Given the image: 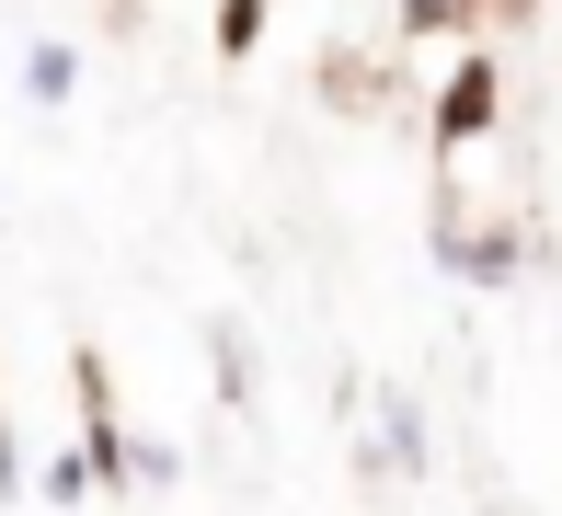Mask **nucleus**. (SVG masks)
<instances>
[{"instance_id": "obj_10", "label": "nucleus", "mask_w": 562, "mask_h": 516, "mask_svg": "<svg viewBox=\"0 0 562 516\" xmlns=\"http://www.w3.org/2000/svg\"><path fill=\"white\" fill-rule=\"evenodd\" d=\"M12 482H23V448H12V425H0V505H12Z\"/></svg>"}, {"instance_id": "obj_8", "label": "nucleus", "mask_w": 562, "mask_h": 516, "mask_svg": "<svg viewBox=\"0 0 562 516\" xmlns=\"http://www.w3.org/2000/svg\"><path fill=\"white\" fill-rule=\"evenodd\" d=\"M92 482H104V471H92V448H69V459H46V505H81Z\"/></svg>"}, {"instance_id": "obj_2", "label": "nucleus", "mask_w": 562, "mask_h": 516, "mask_svg": "<svg viewBox=\"0 0 562 516\" xmlns=\"http://www.w3.org/2000/svg\"><path fill=\"white\" fill-rule=\"evenodd\" d=\"M356 459H368V471H391V482H414V471H425V413L391 402V413H379V448H356Z\"/></svg>"}, {"instance_id": "obj_6", "label": "nucleus", "mask_w": 562, "mask_h": 516, "mask_svg": "<svg viewBox=\"0 0 562 516\" xmlns=\"http://www.w3.org/2000/svg\"><path fill=\"white\" fill-rule=\"evenodd\" d=\"M172 471H184V459H172L161 436H138V448H126V482H138V494H172Z\"/></svg>"}, {"instance_id": "obj_5", "label": "nucleus", "mask_w": 562, "mask_h": 516, "mask_svg": "<svg viewBox=\"0 0 562 516\" xmlns=\"http://www.w3.org/2000/svg\"><path fill=\"white\" fill-rule=\"evenodd\" d=\"M207 356H218V391H229V402H252V333H241V322H218V333H207Z\"/></svg>"}, {"instance_id": "obj_1", "label": "nucleus", "mask_w": 562, "mask_h": 516, "mask_svg": "<svg viewBox=\"0 0 562 516\" xmlns=\"http://www.w3.org/2000/svg\"><path fill=\"white\" fill-rule=\"evenodd\" d=\"M482 126H494V58H459V81L437 92V138H482Z\"/></svg>"}, {"instance_id": "obj_3", "label": "nucleus", "mask_w": 562, "mask_h": 516, "mask_svg": "<svg viewBox=\"0 0 562 516\" xmlns=\"http://www.w3.org/2000/svg\"><path fill=\"white\" fill-rule=\"evenodd\" d=\"M23 92H35V103H69V92H81V46H69V35H35V46H23Z\"/></svg>"}, {"instance_id": "obj_7", "label": "nucleus", "mask_w": 562, "mask_h": 516, "mask_svg": "<svg viewBox=\"0 0 562 516\" xmlns=\"http://www.w3.org/2000/svg\"><path fill=\"white\" fill-rule=\"evenodd\" d=\"M252 35H265V0H218V58H252Z\"/></svg>"}, {"instance_id": "obj_9", "label": "nucleus", "mask_w": 562, "mask_h": 516, "mask_svg": "<svg viewBox=\"0 0 562 516\" xmlns=\"http://www.w3.org/2000/svg\"><path fill=\"white\" fill-rule=\"evenodd\" d=\"M459 23V0H402V35H448Z\"/></svg>"}, {"instance_id": "obj_4", "label": "nucleus", "mask_w": 562, "mask_h": 516, "mask_svg": "<svg viewBox=\"0 0 562 516\" xmlns=\"http://www.w3.org/2000/svg\"><path fill=\"white\" fill-rule=\"evenodd\" d=\"M437 265H448V276H471V288H505V276H517V242H459V229H448Z\"/></svg>"}]
</instances>
